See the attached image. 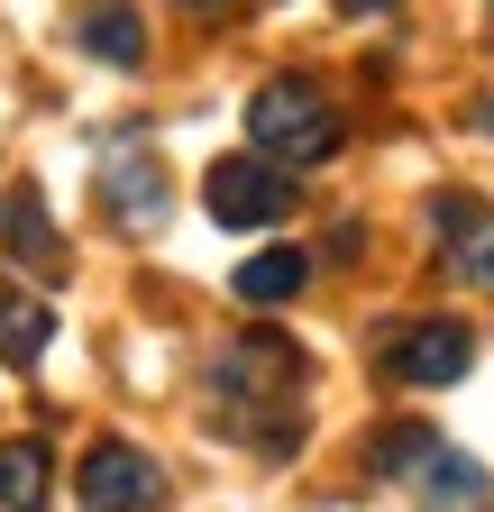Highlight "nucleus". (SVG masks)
<instances>
[{
  "mask_svg": "<svg viewBox=\"0 0 494 512\" xmlns=\"http://www.w3.org/2000/svg\"><path fill=\"white\" fill-rule=\"evenodd\" d=\"M193 10H220V0H193Z\"/></svg>",
  "mask_w": 494,
  "mask_h": 512,
  "instance_id": "16",
  "label": "nucleus"
},
{
  "mask_svg": "<svg viewBox=\"0 0 494 512\" xmlns=\"http://www.w3.org/2000/svg\"><path fill=\"white\" fill-rule=\"evenodd\" d=\"M485 28H494V19H485Z\"/></svg>",
  "mask_w": 494,
  "mask_h": 512,
  "instance_id": "17",
  "label": "nucleus"
},
{
  "mask_svg": "<svg viewBox=\"0 0 494 512\" xmlns=\"http://www.w3.org/2000/svg\"><path fill=\"white\" fill-rule=\"evenodd\" d=\"M366 467H376L385 485H403L412 503H440V512H458V503H485V467L467 458V448H449L430 421H394L376 448H366Z\"/></svg>",
  "mask_w": 494,
  "mask_h": 512,
  "instance_id": "3",
  "label": "nucleus"
},
{
  "mask_svg": "<svg viewBox=\"0 0 494 512\" xmlns=\"http://www.w3.org/2000/svg\"><path fill=\"white\" fill-rule=\"evenodd\" d=\"M0 238H10V256L19 266H37V275H65V238H55V220H46V202L19 183V192H0Z\"/></svg>",
  "mask_w": 494,
  "mask_h": 512,
  "instance_id": "9",
  "label": "nucleus"
},
{
  "mask_svg": "<svg viewBox=\"0 0 494 512\" xmlns=\"http://www.w3.org/2000/svg\"><path fill=\"white\" fill-rule=\"evenodd\" d=\"M46 476H55L46 439H10L0 448V512H46Z\"/></svg>",
  "mask_w": 494,
  "mask_h": 512,
  "instance_id": "13",
  "label": "nucleus"
},
{
  "mask_svg": "<svg viewBox=\"0 0 494 512\" xmlns=\"http://www.w3.org/2000/svg\"><path fill=\"white\" fill-rule=\"evenodd\" d=\"M229 284H238V302L275 311V302H293L302 284H312V256H302V247H266V256H247V266H238Z\"/></svg>",
  "mask_w": 494,
  "mask_h": 512,
  "instance_id": "12",
  "label": "nucleus"
},
{
  "mask_svg": "<svg viewBox=\"0 0 494 512\" xmlns=\"http://www.w3.org/2000/svg\"><path fill=\"white\" fill-rule=\"evenodd\" d=\"M376 366H385V384H412V394L421 384H458L476 366V330L467 320H403Z\"/></svg>",
  "mask_w": 494,
  "mask_h": 512,
  "instance_id": "7",
  "label": "nucleus"
},
{
  "mask_svg": "<svg viewBox=\"0 0 494 512\" xmlns=\"http://www.w3.org/2000/svg\"><path fill=\"white\" fill-rule=\"evenodd\" d=\"M74 37H83V55L119 64V74H138V64H147V28H138L129 0H101V10H83V19H74Z\"/></svg>",
  "mask_w": 494,
  "mask_h": 512,
  "instance_id": "11",
  "label": "nucleus"
},
{
  "mask_svg": "<svg viewBox=\"0 0 494 512\" xmlns=\"http://www.w3.org/2000/svg\"><path fill=\"white\" fill-rule=\"evenodd\" d=\"M202 403L229 439H247L257 458H293L302 448V412H312V366L284 330H247L211 357L202 375Z\"/></svg>",
  "mask_w": 494,
  "mask_h": 512,
  "instance_id": "1",
  "label": "nucleus"
},
{
  "mask_svg": "<svg viewBox=\"0 0 494 512\" xmlns=\"http://www.w3.org/2000/svg\"><path fill=\"white\" fill-rule=\"evenodd\" d=\"M74 494H83V512H165V467L138 439H92Z\"/></svg>",
  "mask_w": 494,
  "mask_h": 512,
  "instance_id": "6",
  "label": "nucleus"
},
{
  "mask_svg": "<svg viewBox=\"0 0 494 512\" xmlns=\"http://www.w3.org/2000/svg\"><path fill=\"white\" fill-rule=\"evenodd\" d=\"M46 348H55V311L19 275H0V366H37Z\"/></svg>",
  "mask_w": 494,
  "mask_h": 512,
  "instance_id": "10",
  "label": "nucleus"
},
{
  "mask_svg": "<svg viewBox=\"0 0 494 512\" xmlns=\"http://www.w3.org/2000/svg\"><path fill=\"white\" fill-rule=\"evenodd\" d=\"M430 229H440L449 275H467V284H485V293H494V211H485V202H467V192H440V202H430Z\"/></svg>",
  "mask_w": 494,
  "mask_h": 512,
  "instance_id": "8",
  "label": "nucleus"
},
{
  "mask_svg": "<svg viewBox=\"0 0 494 512\" xmlns=\"http://www.w3.org/2000/svg\"><path fill=\"white\" fill-rule=\"evenodd\" d=\"M247 138L275 165H321V156H339V101L312 74H275L247 92Z\"/></svg>",
  "mask_w": 494,
  "mask_h": 512,
  "instance_id": "2",
  "label": "nucleus"
},
{
  "mask_svg": "<svg viewBox=\"0 0 494 512\" xmlns=\"http://www.w3.org/2000/svg\"><path fill=\"white\" fill-rule=\"evenodd\" d=\"M202 202L220 229H275V220H293V183L275 156H220L202 174Z\"/></svg>",
  "mask_w": 494,
  "mask_h": 512,
  "instance_id": "5",
  "label": "nucleus"
},
{
  "mask_svg": "<svg viewBox=\"0 0 494 512\" xmlns=\"http://www.w3.org/2000/svg\"><path fill=\"white\" fill-rule=\"evenodd\" d=\"M376 10H394V0H339V19H376Z\"/></svg>",
  "mask_w": 494,
  "mask_h": 512,
  "instance_id": "14",
  "label": "nucleus"
},
{
  "mask_svg": "<svg viewBox=\"0 0 494 512\" xmlns=\"http://www.w3.org/2000/svg\"><path fill=\"white\" fill-rule=\"evenodd\" d=\"M476 128H494V101H476Z\"/></svg>",
  "mask_w": 494,
  "mask_h": 512,
  "instance_id": "15",
  "label": "nucleus"
},
{
  "mask_svg": "<svg viewBox=\"0 0 494 512\" xmlns=\"http://www.w3.org/2000/svg\"><path fill=\"white\" fill-rule=\"evenodd\" d=\"M92 192H101V211L119 238H156L165 211H174V183H165V156L147 128H119V138L92 156Z\"/></svg>",
  "mask_w": 494,
  "mask_h": 512,
  "instance_id": "4",
  "label": "nucleus"
}]
</instances>
